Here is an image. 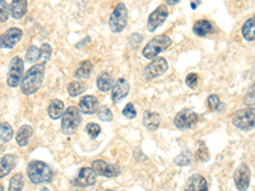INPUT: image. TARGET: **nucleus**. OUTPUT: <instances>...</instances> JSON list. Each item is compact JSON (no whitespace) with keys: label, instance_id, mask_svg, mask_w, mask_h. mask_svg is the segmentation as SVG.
I'll list each match as a JSON object with an SVG mask.
<instances>
[{"label":"nucleus","instance_id":"f257e3e1","mask_svg":"<svg viewBox=\"0 0 255 191\" xmlns=\"http://www.w3.org/2000/svg\"><path fill=\"white\" fill-rule=\"evenodd\" d=\"M45 70H46V68H45V64L42 63L32 65L27 70L26 74L22 78V82H20V91H22V93H24L26 96H31L35 92H37L40 90L42 82H44Z\"/></svg>","mask_w":255,"mask_h":191},{"label":"nucleus","instance_id":"f03ea898","mask_svg":"<svg viewBox=\"0 0 255 191\" xmlns=\"http://www.w3.org/2000/svg\"><path fill=\"white\" fill-rule=\"evenodd\" d=\"M27 175L32 184L40 185V184L50 183L54 177V171L47 163L41 161H32L27 166Z\"/></svg>","mask_w":255,"mask_h":191},{"label":"nucleus","instance_id":"7ed1b4c3","mask_svg":"<svg viewBox=\"0 0 255 191\" xmlns=\"http://www.w3.org/2000/svg\"><path fill=\"white\" fill-rule=\"evenodd\" d=\"M171 45H172V41L168 36L166 35L156 36V37H153L149 42H148V45H145V47L143 49V56H144L145 59L153 60V59H156L161 52L167 50Z\"/></svg>","mask_w":255,"mask_h":191},{"label":"nucleus","instance_id":"20e7f679","mask_svg":"<svg viewBox=\"0 0 255 191\" xmlns=\"http://www.w3.org/2000/svg\"><path fill=\"white\" fill-rule=\"evenodd\" d=\"M82 121L81 111L76 106H70L64 111L61 116V131L64 134H73L78 129L79 124Z\"/></svg>","mask_w":255,"mask_h":191},{"label":"nucleus","instance_id":"39448f33","mask_svg":"<svg viewBox=\"0 0 255 191\" xmlns=\"http://www.w3.org/2000/svg\"><path fill=\"white\" fill-rule=\"evenodd\" d=\"M128 24V8L124 3H119L114 8L109 19V26L114 33H120Z\"/></svg>","mask_w":255,"mask_h":191},{"label":"nucleus","instance_id":"423d86ee","mask_svg":"<svg viewBox=\"0 0 255 191\" xmlns=\"http://www.w3.org/2000/svg\"><path fill=\"white\" fill-rule=\"evenodd\" d=\"M232 124L240 130H253L255 129V108H244L236 111L231 117Z\"/></svg>","mask_w":255,"mask_h":191},{"label":"nucleus","instance_id":"0eeeda50","mask_svg":"<svg viewBox=\"0 0 255 191\" xmlns=\"http://www.w3.org/2000/svg\"><path fill=\"white\" fill-rule=\"evenodd\" d=\"M24 76V61L19 58L15 56L10 60L9 63V69H8V77H6V84L9 87L15 88L18 87L22 82V78Z\"/></svg>","mask_w":255,"mask_h":191},{"label":"nucleus","instance_id":"6e6552de","mask_svg":"<svg viewBox=\"0 0 255 191\" xmlns=\"http://www.w3.org/2000/svg\"><path fill=\"white\" fill-rule=\"evenodd\" d=\"M168 69L167 60L165 58H156L153 59L151 64H148L143 70V77L145 81H152L154 78H158L162 74H165Z\"/></svg>","mask_w":255,"mask_h":191},{"label":"nucleus","instance_id":"1a4fd4ad","mask_svg":"<svg viewBox=\"0 0 255 191\" xmlns=\"http://www.w3.org/2000/svg\"><path fill=\"white\" fill-rule=\"evenodd\" d=\"M168 17V8L166 4H161L157 6L153 12L149 14L147 19V29L149 32H154L159 26H162L163 22Z\"/></svg>","mask_w":255,"mask_h":191},{"label":"nucleus","instance_id":"9d476101","mask_svg":"<svg viewBox=\"0 0 255 191\" xmlns=\"http://www.w3.org/2000/svg\"><path fill=\"white\" fill-rule=\"evenodd\" d=\"M198 120H199V116L194 111L185 108V110H181L175 116L174 124L179 129H189V127L194 126Z\"/></svg>","mask_w":255,"mask_h":191},{"label":"nucleus","instance_id":"9b49d317","mask_svg":"<svg viewBox=\"0 0 255 191\" xmlns=\"http://www.w3.org/2000/svg\"><path fill=\"white\" fill-rule=\"evenodd\" d=\"M22 36L23 32L17 27L6 29L3 35H0V49H13L19 42Z\"/></svg>","mask_w":255,"mask_h":191},{"label":"nucleus","instance_id":"f8f14e48","mask_svg":"<svg viewBox=\"0 0 255 191\" xmlns=\"http://www.w3.org/2000/svg\"><path fill=\"white\" fill-rule=\"evenodd\" d=\"M92 170L95 171V174L97 175V176H104V177H108V179L115 177L120 174V168L118 167V166L105 162V161H102V159L93 161Z\"/></svg>","mask_w":255,"mask_h":191},{"label":"nucleus","instance_id":"ddd939ff","mask_svg":"<svg viewBox=\"0 0 255 191\" xmlns=\"http://www.w3.org/2000/svg\"><path fill=\"white\" fill-rule=\"evenodd\" d=\"M250 179H252V172L248 165L243 163L238 167V170L234 174V181L239 191H247L250 185Z\"/></svg>","mask_w":255,"mask_h":191},{"label":"nucleus","instance_id":"4468645a","mask_svg":"<svg viewBox=\"0 0 255 191\" xmlns=\"http://www.w3.org/2000/svg\"><path fill=\"white\" fill-rule=\"evenodd\" d=\"M130 91V84L125 78H119L114 83L111 88V98L114 103H118L122 99H124Z\"/></svg>","mask_w":255,"mask_h":191},{"label":"nucleus","instance_id":"2eb2a0df","mask_svg":"<svg viewBox=\"0 0 255 191\" xmlns=\"http://www.w3.org/2000/svg\"><path fill=\"white\" fill-rule=\"evenodd\" d=\"M96 179H97V175L95 174L92 168L83 167L81 168L78 176L74 180V185H77L78 188H88V186L95 185Z\"/></svg>","mask_w":255,"mask_h":191},{"label":"nucleus","instance_id":"dca6fc26","mask_svg":"<svg viewBox=\"0 0 255 191\" xmlns=\"http://www.w3.org/2000/svg\"><path fill=\"white\" fill-rule=\"evenodd\" d=\"M184 191H208L207 180L202 175L195 174L189 179Z\"/></svg>","mask_w":255,"mask_h":191},{"label":"nucleus","instance_id":"f3484780","mask_svg":"<svg viewBox=\"0 0 255 191\" xmlns=\"http://www.w3.org/2000/svg\"><path fill=\"white\" fill-rule=\"evenodd\" d=\"M78 108L83 113H95L99 108V99L95 96H84L79 101Z\"/></svg>","mask_w":255,"mask_h":191},{"label":"nucleus","instance_id":"a211bd4d","mask_svg":"<svg viewBox=\"0 0 255 191\" xmlns=\"http://www.w3.org/2000/svg\"><path fill=\"white\" fill-rule=\"evenodd\" d=\"M27 0H12V3L9 5V13L14 19H20L27 14Z\"/></svg>","mask_w":255,"mask_h":191},{"label":"nucleus","instance_id":"6ab92c4d","mask_svg":"<svg viewBox=\"0 0 255 191\" xmlns=\"http://www.w3.org/2000/svg\"><path fill=\"white\" fill-rule=\"evenodd\" d=\"M15 165H17V161L12 154H5L1 157L0 158V179L5 177L15 167Z\"/></svg>","mask_w":255,"mask_h":191},{"label":"nucleus","instance_id":"aec40b11","mask_svg":"<svg viewBox=\"0 0 255 191\" xmlns=\"http://www.w3.org/2000/svg\"><path fill=\"white\" fill-rule=\"evenodd\" d=\"M33 134V127L29 126V125H23L20 126V129L18 130L17 135H15V140H17V144L19 147H26L29 142V138Z\"/></svg>","mask_w":255,"mask_h":191},{"label":"nucleus","instance_id":"412c9836","mask_svg":"<svg viewBox=\"0 0 255 191\" xmlns=\"http://www.w3.org/2000/svg\"><path fill=\"white\" fill-rule=\"evenodd\" d=\"M143 124H144V126L147 127L148 130L154 131L158 129L159 124H161V117H159L158 113L147 111L144 116H143Z\"/></svg>","mask_w":255,"mask_h":191},{"label":"nucleus","instance_id":"4be33fe9","mask_svg":"<svg viewBox=\"0 0 255 191\" xmlns=\"http://www.w3.org/2000/svg\"><path fill=\"white\" fill-rule=\"evenodd\" d=\"M213 31V26L209 20L207 19H200L197 20L193 26V32L199 37H204V36L209 35Z\"/></svg>","mask_w":255,"mask_h":191},{"label":"nucleus","instance_id":"5701e85b","mask_svg":"<svg viewBox=\"0 0 255 191\" xmlns=\"http://www.w3.org/2000/svg\"><path fill=\"white\" fill-rule=\"evenodd\" d=\"M47 113L52 120L60 119L64 113V102L61 99H52L47 107Z\"/></svg>","mask_w":255,"mask_h":191},{"label":"nucleus","instance_id":"b1692460","mask_svg":"<svg viewBox=\"0 0 255 191\" xmlns=\"http://www.w3.org/2000/svg\"><path fill=\"white\" fill-rule=\"evenodd\" d=\"M96 84H97V88L102 92H108L109 90H111L114 86V79L113 77L109 74V73H101L97 79H96Z\"/></svg>","mask_w":255,"mask_h":191},{"label":"nucleus","instance_id":"393cba45","mask_svg":"<svg viewBox=\"0 0 255 191\" xmlns=\"http://www.w3.org/2000/svg\"><path fill=\"white\" fill-rule=\"evenodd\" d=\"M241 33H243L244 38L247 41H255V17L249 18L243 24Z\"/></svg>","mask_w":255,"mask_h":191},{"label":"nucleus","instance_id":"a878e982","mask_svg":"<svg viewBox=\"0 0 255 191\" xmlns=\"http://www.w3.org/2000/svg\"><path fill=\"white\" fill-rule=\"evenodd\" d=\"M92 70H93V65L90 60L82 61L81 65L77 68L76 73H74V77H76L77 79H87L90 78Z\"/></svg>","mask_w":255,"mask_h":191},{"label":"nucleus","instance_id":"bb28decb","mask_svg":"<svg viewBox=\"0 0 255 191\" xmlns=\"http://www.w3.org/2000/svg\"><path fill=\"white\" fill-rule=\"evenodd\" d=\"M86 88H87V86H86L83 82H70V83L68 84V93H69V96H72V97H77V96L82 95V93L86 91Z\"/></svg>","mask_w":255,"mask_h":191},{"label":"nucleus","instance_id":"cd10ccee","mask_svg":"<svg viewBox=\"0 0 255 191\" xmlns=\"http://www.w3.org/2000/svg\"><path fill=\"white\" fill-rule=\"evenodd\" d=\"M24 185V177L22 174H15L9 181V191H22Z\"/></svg>","mask_w":255,"mask_h":191},{"label":"nucleus","instance_id":"c85d7f7f","mask_svg":"<svg viewBox=\"0 0 255 191\" xmlns=\"http://www.w3.org/2000/svg\"><path fill=\"white\" fill-rule=\"evenodd\" d=\"M13 127L8 122H0V140L9 142L13 138Z\"/></svg>","mask_w":255,"mask_h":191},{"label":"nucleus","instance_id":"c756f323","mask_svg":"<svg viewBox=\"0 0 255 191\" xmlns=\"http://www.w3.org/2000/svg\"><path fill=\"white\" fill-rule=\"evenodd\" d=\"M191 159H193V156H191L190 152L184 151V152H181V153H180L176 158H175L174 162L176 163L177 166H181V167H184V166L190 165Z\"/></svg>","mask_w":255,"mask_h":191},{"label":"nucleus","instance_id":"7c9ffc66","mask_svg":"<svg viewBox=\"0 0 255 191\" xmlns=\"http://www.w3.org/2000/svg\"><path fill=\"white\" fill-rule=\"evenodd\" d=\"M40 60V49L36 46H29L26 52V61L27 63H36Z\"/></svg>","mask_w":255,"mask_h":191},{"label":"nucleus","instance_id":"2f4dec72","mask_svg":"<svg viewBox=\"0 0 255 191\" xmlns=\"http://www.w3.org/2000/svg\"><path fill=\"white\" fill-rule=\"evenodd\" d=\"M207 103H208V108L211 111H220L221 106H223L222 102L220 101L217 95H211L207 98Z\"/></svg>","mask_w":255,"mask_h":191},{"label":"nucleus","instance_id":"473e14b6","mask_svg":"<svg viewBox=\"0 0 255 191\" xmlns=\"http://www.w3.org/2000/svg\"><path fill=\"white\" fill-rule=\"evenodd\" d=\"M244 103L247 106H255V82L253 83L252 87L248 90L247 95H245V98H244Z\"/></svg>","mask_w":255,"mask_h":191},{"label":"nucleus","instance_id":"72a5a7b5","mask_svg":"<svg viewBox=\"0 0 255 191\" xmlns=\"http://www.w3.org/2000/svg\"><path fill=\"white\" fill-rule=\"evenodd\" d=\"M51 56V46L49 44H42L40 49V60L41 63L45 64Z\"/></svg>","mask_w":255,"mask_h":191},{"label":"nucleus","instance_id":"f704fd0d","mask_svg":"<svg viewBox=\"0 0 255 191\" xmlns=\"http://www.w3.org/2000/svg\"><path fill=\"white\" fill-rule=\"evenodd\" d=\"M9 8L5 0H0V23L6 22L9 18Z\"/></svg>","mask_w":255,"mask_h":191},{"label":"nucleus","instance_id":"c9c22d12","mask_svg":"<svg viewBox=\"0 0 255 191\" xmlns=\"http://www.w3.org/2000/svg\"><path fill=\"white\" fill-rule=\"evenodd\" d=\"M99 119L101 121H111L113 120V112L108 106H102L99 111Z\"/></svg>","mask_w":255,"mask_h":191},{"label":"nucleus","instance_id":"e433bc0d","mask_svg":"<svg viewBox=\"0 0 255 191\" xmlns=\"http://www.w3.org/2000/svg\"><path fill=\"white\" fill-rule=\"evenodd\" d=\"M86 131H87V134L91 138H97L99 134L101 133V127H100V125L95 124V122H90L87 127H86Z\"/></svg>","mask_w":255,"mask_h":191},{"label":"nucleus","instance_id":"4c0bfd02","mask_svg":"<svg viewBox=\"0 0 255 191\" xmlns=\"http://www.w3.org/2000/svg\"><path fill=\"white\" fill-rule=\"evenodd\" d=\"M195 159L198 162H206L209 159V152L207 149V147H200L197 151V154H195Z\"/></svg>","mask_w":255,"mask_h":191},{"label":"nucleus","instance_id":"58836bf2","mask_svg":"<svg viewBox=\"0 0 255 191\" xmlns=\"http://www.w3.org/2000/svg\"><path fill=\"white\" fill-rule=\"evenodd\" d=\"M198 81H199V77H198V74H195V73H189L188 76H186L185 83L188 87H190L194 90V88L197 87Z\"/></svg>","mask_w":255,"mask_h":191},{"label":"nucleus","instance_id":"ea45409f","mask_svg":"<svg viewBox=\"0 0 255 191\" xmlns=\"http://www.w3.org/2000/svg\"><path fill=\"white\" fill-rule=\"evenodd\" d=\"M123 115H124L127 119H134L136 116V111L135 107H134V104L128 103L124 107V110H123Z\"/></svg>","mask_w":255,"mask_h":191},{"label":"nucleus","instance_id":"a19ab883","mask_svg":"<svg viewBox=\"0 0 255 191\" xmlns=\"http://www.w3.org/2000/svg\"><path fill=\"white\" fill-rule=\"evenodd\" d=\"M179 1H180V0H166V3H167L168 5H176Z\"/></svg>","mask_w":255,"mask_h":191},{"label":"nucleus","instance_id":"79ce46f5","mask_svg":"<svg viewBox=\"0 0 255 191\" xmlns=\"http://www.w3.org/2000/svg\"><path fill=\"white\" fill-rule=\"evenodd\" d=\"M198 4H200V0H195V1H193V3H191V8L195 9L197 8Z\"/></svg>","mask_w":255,"mask_h":191},{"label":"nucleus","instance_id":"37998d69","mask_svg":"<svg viewBox=\"0 0 255 191\" xmlns=\"http://www.w3.org/2000/svg\"><path fill=\"white\" fill-rule=\"evenodd\" d=\"M0 191H4V186L0 184Z\"/></svg>","mask_w":255,"mask_h":191},{"label":"nucleus","instance_id":"c03bdc74","mask_svg":"<svg viewBox=\"0 0 255 191\" xmlns=\"http://www.w3.org/2000/svg\"><path fill=\"white\" fill-rule=\"evenodd\" d=\"M104 191H115V190H104Z\"/></svg>","mask_w":255,"mask_h":191}]
</instances>
